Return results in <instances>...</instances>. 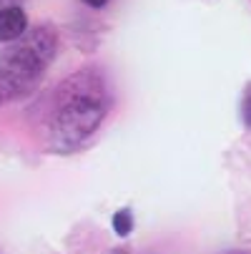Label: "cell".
Returning a JSON list of instances; mask_svg holds the SVG:
<instances>
[{
  "label": "cell",
  "mask_w": 251,
  "mask_h": 254,
  "mask_svg": "<svg viewBox=\"0 0 251 254\" xmlns=\"http://www.w3.org/2000/svg\"><path fill=\"white\" fill-rule=\"evenodd\" d=\"M58 56L53 25H28L20 38L0 48V106L13 103L41 86Z\"/></svg>",
  "instance_id": "2"
},
{
  "label": "cell",
  "mask_w": 251,
  "mask_h": 254,
  "mask_svg": "<svg viewBox=\"0 0 251 254\" xmlns=\"http://www.w3.org/2000/svg\"><path fill=\"white\" fill-rule=\"evenodd\" d=\"M113 227H116V232H118L121 237H126V234L131 232V214H128V209H121V211L113 216Z\"/></svg>",
  "instance_id": "4"
},
{
  "label": "cell",
  "mask_w": 251,
  "mask_h": 254,
  "mask_svg": "<svg viewBox=\"0 0 251 254\" xmlns=\"http://www.w3.org/2000/svg\"><path fill=\"white\" fill-rule=\"evenodd\" d=\"M83 3L88 5V8H105V5H108V0H83Z\"/></svg>",
  "instance_id": "6"
},
{
  "label": "cell",
  "mask_w": 251,
  "mask_h": 254,
  "mask_svg": "<svg viewBox=\"0 0 251 254\" xmlns=\"http://www.w3.org/2000/svg\"><path fill=\"white\" fill-rule=\"evenodd\" d=\"M241 121H244V126L251 128V83L246 86L244 98H241Z\"/></svg>",
  "instance_id": "5"
},
{
  "label": "cell",
  "mask_w": 251,
  "mask_h": 254,
  "mask_svg": "<svg viewBox=\"0 0 251 254\" xmlns=\"http://www.w3.org/2000/svg\"><path fill=\"white\" fill-rule=\"evenodd\" d=\"M113 106V93L98 65L78 68L55 83L41 103V136L48 151H76L100 128Z\"/></svg>",
  "instance_id": "1"
},
{
  "label": "cell",
  "mask_w": 251,
  "mask_h": 254,
  "mask_svg": "<svg viewBox=\"0 0 251 254\" xmlns=\"http://www.w3.org/2000/svg\"><path fill=\"white\" fill-rule=\"evenodd\" d=\"M28 30V15L20 3H13L0 10V43H10Z\"/></svg>",
  "instance_id": "3"
},
{
  "label": "cell",
  "mask_w": 251,
  "mask_h": 254,
  "mask_svg": "<svg viewBox=\"0 0 251 254\" xmlns=\"http://www.w3.org/2000/svg\"><path fill=\"white\" fill-rule=\"evenodd\" d=\"M13 3H18V0H0V10L8 8V5H13Z\"/></svg>",
  "instance_id": "7"
}]
</instances>
